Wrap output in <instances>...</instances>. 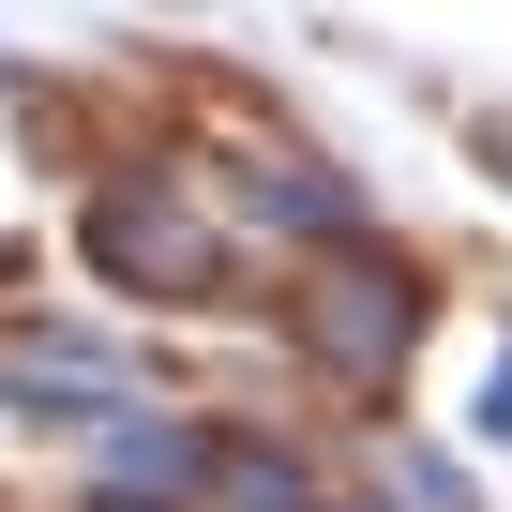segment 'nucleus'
I'll use <instances>...</instances> for the list:
<instances>
[{
	"label": "nucleus",
	"mask_w": 512,
	"mask_h": 512,
	"mask_svg": "<svg viewBox=\"0 0 512 512\" xmlns=\"http://www.w3.org/2000/svg\"><path fill=\"white\" fill-rule=\"evenodd\" d=\"M91 256H106L121 287H181V302H211V287H226L211 226H196V211H166V196H106V211H91Z\"/></svg>",
	"instance_id": "2"
},
{
	"label": "nucleus",
	"mask_w": 512,
	"mask_h": 512,
	"mask_svg": "<svg viewBox=\"0 0 512 512\" xmlns=\"http://www.w3.org/2000/svg\"><path fill=\"white\" fill-rule=\"evenodd\" d=\"M211 482H226V497H241V512H317V482H302V467H287V452H226V467H211Z\"/></svg>",
	"instance_id": "4"
},
{
	"label": "nucleus",
	"mask_w": 512,
	"mask_h": 512,
	"mask_svg": "<svg viewBox=\"0 0 512 512\" xmlns=\"http://www.w3.org/2000/svg\"><path fill=\"white\" fill-rule=\"evenodd\" d=\"M287 332H302V347H317V362H332L347 392H377V377L407 362V332H422V287L392 272V256H362V241H347L332 272H317V287L287 302Z\"/></svg>",
	"instance_id": "1"
},
{
	"label": "nucleus",
	"mask_w": 512,
	"mask_h": 512,
	"mask_svg": "<svg viewBox=\"0 0 512 512\" xmlns=\"http://www.w3.org/2000/svg\"><path fill=\"white\" fill-rule=\"evenodd\" d=\"M211 422H106V512H181V497H211Z\"/></svg>",
	"instance_id": "3"
},
{
	"label": "nucleus",
	"mask_w": 512,
	"mask_h": 512,
	"mask_svg": "<svg viewBox=\"0 0 512 512\" xmlns=\"http://www.w3.org/2000/svg\"><path fill=\"white\" fill-rule=\"evenodd\" d=\"M482 437H512V362H497V392H482Z\"/></svg>",
	"instance_id": "5"
}]
</instances>
